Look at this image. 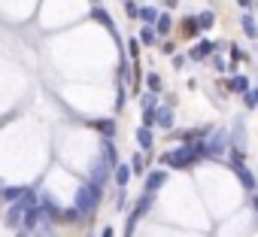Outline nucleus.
<instances>
[{
	"instance_id": "obj_17",
	"label": "nucleus",
	"mask_w": 258,
	"mask_h": 237,
	"mask_svg": "<svg viewBox=\"0 0 258 237\" xmlns=\"http://www.w3.org/2000/svg\"><path fill=\"white\" fill-rule=\"evenodd\" d=\"M25 189H0V204H13L16 198H22Z\"/></svg>"
},
{
	"instance_id": "obj_5",
	"label": "nucleus",
	"mask_w": 258,
	"mask_h": 237,
	"mask_svg": "<svg viewBox=\"0 0 258 237\" xmlns=\"http://www.w3.org/2000/svg\"><path fill=\"white\" fill-rule=\"evenodd\" d=\"M43 216H46V210H43V207H31V210L25 213V222H22V225H25L28 231H37V228H40V222H43Z\"/></svg>"
},
{
	"instance_id": "obj_28",
	"label": "nucleus",
	"mask_w": 258,
	"mask_h": 237,
	"mask_svg": "<svg viewBox=\"0 0 258 237\" xmlns=\"http://www.w3.org/2000/svg\"><path fill=\"white\" fill-rule=\"evenodd\" d=\"M243 103H246V109H255V106H258V100H255V94H252V91H246V94H243Z\"/></svg>"
},
{
	"instance_id": "obj_26",
	"label": "nucleus",
	"mask_w": 258,
	"mask_h": 237,
	"mask_svg": "<svg viewBox=\"0 0 258 237\" xmlns=\"http://www.w3.org/2000/svg\"><path fill=\"white\" fill-rule=\"evenodd\" d=\"M155 125V109H143V128Z\"/></svg>"
},
{
	"instance_id": "obj_7",
	"label": "nucleus",
	"mask_w": 258,
	"mask_h": 237,
	"mask_svg": "<svg viewBox=\"0 0 258 237\" xmlns=\"http://www.w3.org/2000/svg\"><path fill=\"white\" fill-rule=\"evenodd\" d=\"M155 122H158L161 128H170V125H173V106H170V103H164L161 109H155Z\"/></svg>"
},
{
	"instance_id": "obj_4",
	"label": "nucleus",
	"mask_w": 258,
	"mask_h": 237,
	"mask_svg": "<svg viewBox=\"0 0 258 237\" xmlns=\"http://www.w3.org/2000/svg\"><path fill=\"white\" fill-rule=\"evenodd\" d=\"M204 152H207V158H219V155H225V152H228V134H225V131H213L210 140L204 143Z\"/></svg>"
},
{
	"instance_id": "obj_34",
	"label": "nucleus",
	"mask_w": 258,
	"mask_h": 237,
	"mask_svg": "<svg viewBox=\"0 0 258 237\" xmlns=\"http://www.w3.org/2000/svg\"><path fill=\"white\" fill-rule=\"evenodd\" d=\"M19 237H28V234H19Z\"/></svg>"
},
{
	"instance_id": "obj_6",
	"label": "nucleus",
	"mask_w": 258,
	"mask_h": 237,
	"mask_svg": "<svg viewBox=\"0 0 258 237\" xmlns=\"http://www.w3.org/2000/svg\"><path fill=\"white\" fill-rule=\"evenodd\" d=\"M164 180H167V173H164V170H152V173L146 176V195H155V189H161V186H164Z\"/></svg>"
},
{
	"instance_id": "obj_27",
	"label": "nucleus",
	"mask_w": 258,
	"mask_h": 237,
	"mask_svg": "<svg viewBox=\"0 0 258 237\" xmlns=\"http://www.w3.org/2000/svg\"><path fill=\"white\" fill-rule=\"evenodd\" d=\"M124 10H127V16H131V19H137V13H140V7L134 4V0H124Z\"/></svg>"
},
{
	"instance_id": "obj_11",
	"label": "nucleus",
	"mask_w": 258,
	"mask_h": 237,
	"mask_svg": "<svg viewBox=\"0 0 258 237\" xmlns=\"http://www.w3.org/2000/svg\"><path fill=\"white\" fill-rule=\"evenodd\" d=\"M240 25H243V34H246L249 40H255V37H258V22H255V19H252L249 13L243 16V22H240Z\"/></svg>"
},
{
	"instance_id": "obj_2",
	"label": "nucleus",
	"mask_w": 258,
	"mask_h": 237,
	"mask_svg": "<svg viewBox=\"0 0 258 237\" xmlns=\"http://www.w3.org/2000/svg\"><path fill=\"white\" fill-rule=\"evenodd\" d=\"M31 207H37V195H34L31 189H25V192H22V198L7 210V225H10V228H19V225L25 222V213H28Z\"/></svg>"
},
{
	"instance_id": "obj_31",
	"label": "nucleus",
	"mask_w": 258,
	"mask_h": 237,
	"mask_svg": "<svg viewBox=\"0 0 258 237\" xmlns=\"http://www.w3.org/2000/svg\"><path fill=\"white\" fill-rule=\"evenodd\" d=\"M100 237H112V228H103V234Z\"/></svg>"
},
{
	"instance_id": "obj_20",
	"label": "nucleus",
	"mask_w": 258,
	"mask_h": 237,
	"mask_svg": "<svg viewBox=\"0 0 258 237\" xmlns=\"http://www.w3.org/2000/svg\"><path fill=\"white\" fill-rule=\"evenodd\" d=\"M155 40H158V34H155V28H149V25H146V28L140 31V43H146V46H152Z\"/></svg>"
},
{
	"instance_id": "obj_22",
	"label": "nucleus",
	"mask_w": 258,
	"mask_h": 237,
	"mask_svg": "<svg viewBox=\"0 0 258 237\" xmlns=\"http://www.w3.org/2000/svg\"><path fill=\"white\" fill-rule=\"evenodd\" d=\"M149 207H152V195H143V198H140V204H137V210H134V219H140Z\"/></svg>"
},
{
	"instance_id": "obj_25",
	"label": "nucleus",
	"mask_w": 258,
	"mask_h": 237,
	"mask_svg": "<svg viewBox=\"0 0 258 237\" xmlns=\"http://www.w3.org/2000/svg\"><path fill=\"white\" fill-rule=\"evenodd\" d=\"M158 106V97L155 94H143V109H155Z\"/></svg>"
},
{
	"instance_id": "obj_1",
	"label": "nucleus",
	"mask_w": 258,
	"mask_h": 237,
	"mask_svg": "<svg viewBox=\"0 0 258 237\" xmlns=\"http://www.w3.org/2000/svg\"><path fill=\"white\" fill-rule=\"evenodd\" d=\"M201 158H207L204 143H198V146H182V149L167 152V155H164V164H170V167H188V164H195V161H201Z\"/></svg>"
},
{
	"instance_id": "obj_21",
	"label": "nucleus",
	"mask_w": 258,
	"mask_h": 237,
	"mask_svg": "<svg viewBox=\"0 0 258 237\" xmlns=\"http://www.w3.org/2000/svg\"><path fill=\"white\" fill-rule=\"evenodd\" d=\"M237 176H240V183H243L246 189H255V173H249L246 167H240V170H237Z\"/></svg>"
},
{
	"instance_id": "obj_15",
	"label": "nucleus",
	"mask_w": 258,
	"mask_h": 237,
	"mask_svg": "<svg viewBox=\"0 0 258 237\" xmlns=\"http://www.w3.org/2000/svg\"><path fill=\"white\" fill-rule=\"evenodd\" d=\"M137 143H140V149H152V131L149 128H137Z\"/></svg>"
},
{
	"instance_id": "obj_8",
	"label": "nucleus",
	"mask_w": 258,
	"mask_h": 237,
	"mask_svg": "<svg viewBox=\"0 0 258 237\" xmlns=\"http://www.w3.org/2000/svg\"><path fill=\"white\" fill-rule=\"evenodd\" d=\"M106 180H109V167H103V164L97 161V164H94V170H91V186L103 189V186H106Z\"/></svg>"
},
{
	"instance_id": "obj_23",
	"label": "nucleus",
	"mask_w": 258,
	"mask_h": 237,
	"mask_svg": "<svg viewBox=\"0 0 258 237\" xmlns=\"http://www.w3.org/2000/svg\"><path fill=\"white\" fill-rule=\"evenodd\" d=\"M94 19H97V22H103V25H106V31H112V34H115V25H112V19H109L103 10H94Z\"/></svg>"
},
{
	"instance_id": "obj_9",
	"label": "nucleus",
	"mask_w": 258,
	"mask_h": 237,
	"mask_svg": "<svg viewBox=\"0 0 258 237\" xmlns=\"http://www.w3.org/2000/svg\"><path fill=\"white\" fill-rule=\"evenodd\" d=\"M115 146H112V140H103V158H100V164L103 167H115Z\"/></svg>"
},
{
	"instance_id": "obj_13",
	"label": "nucleus",
	"mask_w": 258,
	"mask_h": 237,
	"mask_svg": "<svg viewBox=\"0 0 258 237\" xmlns=\"http://www.w3.org/2000/svg\"><path fill=\"white\" fill-rule=\"evenodd\" d=\"M137 19H143V22H146V25L152 28V25L158 22V10H155V7H143V10L137 13Z\"/></svg>"
},
{
	"instance_id": "obj_16",
	"label": "nucleus",
	"mask_w": 258,
	"mask_h": 237,
	"mask_svg": "<svg viewBox=\"0 0 258 237\" xmlns=\"http://www.w3.org/2000/svg\"><path fill=\"white\" fill-rule=\"evenodd\" d=\"M127 180H131V164H118V167H115V183L124 189V186H127Z\"/></svg>"
},
{
	"instance_id": "obj_24",
	"label": "nucleus",
	"mask_w": 258,
	"mask_h": 237,
	"mask_svg": "<svg viewBox=\"0 0 258 237\" xmlns=\"http://www.w3.org/2000/svg\"><path fill=\"white\" fill-rule=\"evenodd\" d=\"M146 79H149V94H158L161 91V76L158 73H149Z\"/></svg>"
},
{
	"instance_id": "obj_29",
	"label": "nucleus",
	"mask_w": 258,
	"mask_h": 237,
	"mask_svg": "<svg viewBox=\"0 0 258 237\" xmlns=\"http://www.w3.org/2000/svg\"><path fill=\"white\" fill-rule=\"evenodd\" d=\"M143 164H146V161H143V155H134V161H131V170H137V173H140V170H143Z\"/></svg>"
},
{
	"instance_id": "obj_19",
	"label": "nucleus",
	"mask_w": 258,
	"mask_h": 237,
	"mask_svg": "<svg viewBox=\"0 0 258 237\" xmlns=\"http://www.w3.org/2000/svg\"><path fill=\"white\" fill-rule=\"evenodd\" d=\"M170 16H158V22H155V34H170Z\"/></svg>"
},
{
	"instance_id": "obj_33",
	"label": "nucleus",
	"mask_w": 258,
	"mask_h": 237,
	"mask_svg": "<svg viewBox=\"0 0 258 237\" xmlns=\"http://www.w3.org/2000/svg\"><path fill=\"white\" fill-rule=\"evenodd\" d=\"M252 94H255V100H258V88H255V91H252Z\"/></svg>"
},
{
	"instance_id": "obj_30",
	"label": "nucleus",
	"mask_w": 258,
	"mask_h": 237,
	"mask_svg": "<svg viewBox=\"0 0 258 237\" xmlns=\"http://www.w3.org/2000/svg\"><path fill=\"white\" fill-rule=\"evenodd\" d=\"M252 210H255V213H258V195H255V198H252Z\"/></svg>"
},
{
	"instance_id": "obj_12",
	"label": "nucleus",
	"mask_w": 258,
	"mask_h": 237,
	"mask_svg": "<svg viewBox=\"0 0 258 237\" xmlns=\"http://www.w3.org/2000/svg\"><path fill=\"white\" fill-rule=\"evenodd\" d=\"M94 128H97V131H100L106 140L115 134V122H112V118H100V122H94Z\"/></svg>"
},
{
	"instance_id": "obj_14",
	"label": "nucleus",
	"mask_w": 258,
	"mask_h": 237,
	"mask_svg": "<svg viewBox=\"0 0 258 237\" xmlns=\"http://www.w3.org/2000/svg\"><path fill=\"white\" fill-rule=\"evenodd\" d=\"M228 88L246 94V91H249V79H246V76H234V79H228Z\"/></svg>"
},
{
	"instance_id": "obj_18",
	"label": "nucleus",
	"mask_w": 258,
	"mask_h": 237,
	"mask_svg": "<svg viewBox=\"0 0 258 237\" xmlns=\"http://www.w3.org/2000/svg\"><path fill=\"white\" fill-rule=\"evenodd\" d=\"M213 22H216V16H213V13H201V16H198V22H195V25H198V28H201V31H207V28H213Z\"/></svg>"
},
{
	"instance_id": "obj_3",
	"label": "nucleus",
	"mask_w": 258,
	"mask_h": 237,
	"mask_svg": "<svg viewBox=\"0 0 258 237\" xmlns=\"http://www.w3.org/2000/svg\"><path fill=\"white\" fill-rule=\"evenodd\" d=\"M97 201H100V189L97 186H91V183H82L79 186V192H76V216H88L94 207H97Z\"/></svg>"
},
{
	"instance_id": "obj_32",
	"label": "nucleus",
	"mask_w": 258,
	"mask_h": 237,
	"mask_svg": "<svg viewBox=\"0 0 258 237\" xmlns=\"http://www.w3.org/2000/svg\"><path fill=\"white\" fill-rule=\"evenodd\" d=\"M237 4H240V7H252V0H237Z\"/></svg>"
},
{
	"instance_id": "obj_10",
	"label": "nucleus",
	"mask_w": 258,
	"mask_h": 237,
	"mask_svg": "<svg viewBox=\"0 0 258 237\" xmlns=\"http://www.w3.org/2000/svg\"><path fill=\"white\" fill-rule=\"evenodd\" d=\"M213 49H216V43H210V40H204V43H198V46L191 49V58H195V61H204V58H207V55H210Z\"/></svg>"
}]
</instances>
